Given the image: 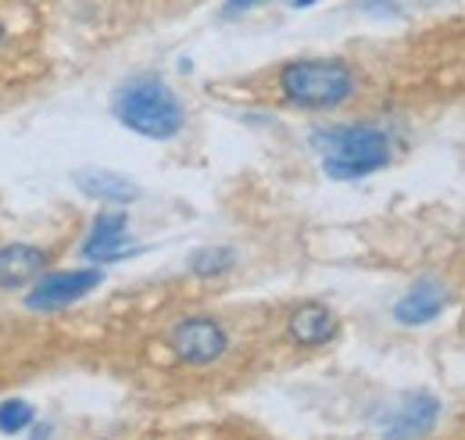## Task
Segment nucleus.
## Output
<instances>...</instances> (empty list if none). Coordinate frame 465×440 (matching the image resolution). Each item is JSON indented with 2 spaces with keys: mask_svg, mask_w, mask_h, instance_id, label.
Segmentation results:
<instances>
[{
  "mask_svg": "<svg viewBox=\"0 0 465 440\" xmlns=\"http://www.w3.org/2000/svg\"><path fill=\"white\" fill-rule=\"evenodd\" d=\"M437 419H440V401L433 394H408L380 415V437L419 440L437 426Z\"/></svg>",
  "mask_w": 465,
  "mask_h": 440,
  "instance_id": "4",
  "label": "nucleus"
},
{
  "mask_svg": "<svg viewBox=\"0 0 465 440\" xmlns=\"http://www.w3.org/2000/svg\"><path fill=\"white\" fill-rule=\"evenodd\" d=\"M448 301H451L448 286H444L440 279L426 275V279L411 283V290L394 305V319H398L401 326H426V323H433V319L448 308Z\"/></svg>",
  "mask_w": 465,
  "mask_h": 440,
  "instance_id": "7",
  "label": "nucleus"
},
{
  "mask_svg": "<svg viewBox=\"0 0 465 440\" xmlns=\"http://www.w3.org/2000/svg\"><path fill=\"white\" fill-rule=\"evenodd\" d=\"M33 419H36V412L29 401H22V397L0 401V434H22L33 426Z\"/></svg>",
  "mask_w": 465,
  "mask_h": 440,
  "instance_id": "13",
  "label": "nucleus"
},
{
  "mask_svg": "<svg viewBox=\"0 0 465 440\" xmlns=\"http://www.w3.org/2000/svg\"><path fill=\"white\" fill-rule=\"evenodd\" d=\"M293 7H312V4H315V0H291Z\"/></svg>",
  "mask_w": 465,
  "mask_h": 440,
  "instance_id": "16",
  "label": "nucleus"
},
{
  "mask_svg": "<svg viewBox=\"0 0 465 440\" xmlns=\"http://www.w3.org/2000/svg\"><path fill=\"white\" fill-rule=\"evenodd\" d=\"M280 90L297 108H341L354 94V72L337 57H301L280 68Z\"/></svg>",
  "mask_w": 465,
  "mask_h": 440,
  "instance_id": "3",
  "label": "nucleus"
},
{
  "mask_svg": "<svg viewBox=\"0 0 465 440\" xmlns=\"http://www.w3.org/2000/svg\"><path fill=\"white\" fill-rule=\"evenodd\" d=\"M287 336H291L297 347H322L337 336V315L319 305V301H308L301 308H293L291 319H287Z\"/></svg>",
  "mask_w": 465,
  "mask_h": 440,
  "instance_id": "9",
  "label": "nucleus"
},
{
  "mask_svg": "<svg viewBox=\"0 0 465 440\" xmlns=\"http://www.w3.org/2000/svg\"><path fill=\"white\" fill-rule=\"evenodd\" d=\"M258 4H265V0H226V7H223V18H236V15H243V11L258 7Z\"/></svg>",
  "mask_w": 465,
  "mask_h": 440,
  "instance_id": "15",
  "label": "nucleus"
},
{
  "mask_svg": "<svg viewBox=\"0 0 465 440\" xmlns=\"http://www.w3.org/2000/svg\"><path fill=\"white\" fill-rule=\"evenodd\" d=\"M75 186L94 197V201H112V205H129L140 197V186L133 179H125L122 172H112V168H79L75 175Z\"/></svg>",
  "mask_w": 465,
  "mask_h": 440,
  "instance_id": "11",
  "label": "nucleus"
},
{
  "mask_svg": "<svg viewBox=\"0 0 465 440\" xmlns=\"http://www.w3.org/2000/svg\"><path fill=\"white\" fill-rule=\"evenodd\" d=\"M94 286H101V269H64V273H51L36 279L25 305L36 308V312H54V308H64V305L86 297Z\"/></svg>",
  "mask_w": 465,
  "mask_h": 440,
  "instance_id": "6",
  "label": "nucleus"
},
{
  "mask_svg": "<svg viewBox=\"0 0 465 440\" xmlns=\"http://www.w3.org/2000/svg\"><path fill=\"white\" fill-rule=\"evenodd\" d=\"M236 265V251L232 247H197L190 258H186V269L201 279H215V275L230 273Z\"/></svg>",
  "mask_w": 465,
  "mask_h": 440,
  "instance_id": "12",
  "label": "nucleus"
},
{
  "mask_svg": "<svg viewBox=\"0 0 465 440\" xmlns=\"http://www.w3.org/2000/svg\"><path fill=\"white\" fill-rule=\"evenodd\" d=\"M0 44H4V22H0Z\"/></svg>",
  "mask_w": 465,
  "mask_h": 440,
  "instance_id": "17",
  "label": "nucleus"
},
{
  "mask_svg": "<svg viewBox=\"0 0 465 440\" xmlns=\"http://www.w3.org/2000/svg\"><path fill=\"white\" fill-rule=\"evenodd\" d=\"M47 265V255L33 244H7L0 247V286L15 290V286H29L36 283Z\"/></svg>",
  "mask_w": 465,
  "mask_h": 440,
  "instance_id": "10",
  "label": "nucleus"
},
{
  "mask_svg": "<svg viewBox=\"0 0 465 440\" xmlns=\"http://www.w3.org/2000/svg\"><path fill=\"white\" fill-rule=\"evenodd\" d=\"M361 11H365V15H380V18H398V15H401V7L391 4V0H369Z\"/></svg>",
  "mask_w": 465,
  "mask_h": 440,
  "instance_id": "14",
  "label": "nucleus"
},
{
  "mask_svg": "<svg viewBox=\"0 0 465 440\" xmlns=\"http://www.w3.org/2000/svg\"><path fill=\"white\" fill-rule=\"evenodd\" d=\"M322 168L333 179H361L391 165V140L376 125H330L312 133Z\"/></svg>",
  "mask_w": 465,
  "mask_h": 440,
  "instance_id": "1",
  "label": "nucleus"
},
{
  "mask_svg": "<svg viewBox=\"0 0 465 440\" xmlns=\"http://www.w3.org/2000/svg\"><path fill=\"white\" fill-rule=\"evenodd\" d=\"M226 330L215 323V319H204V315H193V319H183L173 330V351L179 362L186 365H212L226 355Z\"/></svg>",
  "mask_w": 465,
  "mask_h": 440,
  "instance_id": "5",
  "label": "nucleus"
},
{
  "mask_svg": "<svg viewBox=\"0 0 465 440\" xmlns=\"http://www.w3.org/2000/svg\"><path fill=\"white\" fill-rule=\"evenodd\" d=\"M125 225L129 222H125L122 212H101L94 219L86 244H83V258H90V262H122V258L136 255V247L133 251L125 247Z\"/></svg>",
  "mask_w": 465,
  "mask_h": 440,
  "instance_id": "8",
  "label": "nucleus"
},
{
  "mask_svg": "<svg viewBox=\"0 0 465 440\" xmlns=\"http://www.w3.org/2000/svg\"><path fill=\"white\" fill-rule=\"evenodd\" d=\"M115 118L147 140H173L183 129V105L158 75H136L115 94Z\"/></svg>",
  "mask_w": 465,
  "mask_h": 440,
  "instance_id": "2",
  "label": "nucleus"
}]
</instances>
